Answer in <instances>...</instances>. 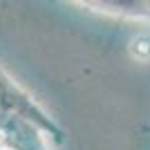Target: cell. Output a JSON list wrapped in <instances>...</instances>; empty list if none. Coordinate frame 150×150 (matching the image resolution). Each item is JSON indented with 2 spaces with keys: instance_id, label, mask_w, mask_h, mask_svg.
<instances>
[{
  "instance_id": "obj_1",
  "label": "cell",
  "mask_w": 150,
  "mask_h": 150,
  "mask_svg": "<svg viewBox=\"0 0 150 150\" xmlns=\"http://www.w3.org/2000/svg\"><path fill=\"white\" fill-rule=\"evenodd\" d=\"M67 137L63 125L13 76L0 69V146L18 150H50Z\"/></svg>"
},
{
  "instance_id": "obj_2",
  "label": "cell",
  "mask_w": 150,
  "mask_h": 150,
  "mask_svg": "<svg viewBox=\"0 0 150 150\" xmlns=\"http://www.w3.org/2000/svg\"><path fill=\"white\" fill-rule=\"evenodd\" d=\"M81 7H88L92 11L105 13V16H114V18H125V20H141V23H150V2H137V0H114V2H79Z\"/></svg>"
},
{
  "instance_id": "obj_3",
  "label": "cell",
  "mask_w": 150,
  "mask_h": 150,
  "mask_svg": "<svg viewBox=\"0 0 150 150\" xmlns=\"http://www.w3.org/2000/svg\"><path fill=\"white\" fill-rule=\"evenodd\" d=\"M0 150H18V148H11V146H0Z\"/></svg>"
}]
</instances>
